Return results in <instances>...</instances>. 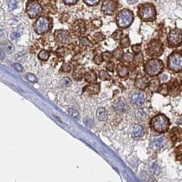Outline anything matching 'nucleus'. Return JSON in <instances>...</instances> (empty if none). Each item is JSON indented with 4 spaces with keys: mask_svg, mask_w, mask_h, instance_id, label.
Instances as JSON below:
<instances>
[{
    "mask_svg": "<svg viewBox=\"0 0 182 182\" xmlns=\"http://www.w3.org/2000/svg\"><path fill=\"white\" fill-rule=\"evenodd\" d=\"M163 61L157 58L149 59L144 64V71L149 77H155L159 75L163 71Z\"/></svg>",
    "mask_w": 182,
    "mask_h": 182,
    "instance_id": "1",
    "label": "nucleus"
},
{
    "mask_svg": "<svg viewBox=\"0 0 182 182\" xmlns=\"http://www.w3.org/2000/svg\"><path fill=\"white\" fill-rule=\"evenodd\" d=\"M170 121L164 114H158L150 121V128L157 133H164L168 130Z\"/></svg>",
    "mask_w": 182,
    "mask_h": 182,
    "instance_id": "2",
    "label": "nucleus"
},
{
    "mask_svg": "<svg viewBox=\"0 0 182 182\" xmlns=\"http://www.w3.org/2000/svg\"><path fill=\"white\" fill-rule=\"evenodd\" d=\"M138 14L144 21H153L156 17V10L152 3H143L139 7Z\"/></svg>",
    "mask_w": 182,
    "mask_h": 182,
    "instance_id": "3",
    "label": "nucleus"
},
{
    "mask_svg": "<svg viewBox=\"0 0 182 182\" xmlns=\"http://www.w3.org/2000/svg\"><path fill=\"white\" fill-rule=\"evenodd\" d=\"M117 24L119 28L126 29L131 25L134 21V14L129 10H121L116 18Z\"/></svg>",
    "mask_w": 182,
    "mask_h": 182,
    "instance_id": "4",
    "label": "nucleus"
},
{
    "mask_svg": "<svg viewBox=\"0 0 182 182\" xmlns=\"http://www.w3.org/2000/svg\"><path fill=\"white\" fill-rule=\"evenodd\" d=\"M168 68L174 72H180L182 71V53L179 51L172 52L167 61Z\"/></svg>",
    "mask_w": 182,
    "mask_h": 182,
    "instance_id": "5",
    "label": "nucleus"
},
{
    "mask_svg": "<svg viewBox=\"0 0 182 182\" xmlns=\"http://www.w3.org/2000/svg\"><path fill=\"white\" fill-rule=\"evenodd\" d=\"M164 52V46L159 39H152L147 46L146 53L149 56L157 57L160 56Z\"/></svg>",
    "mask_w": 182,
    "mask_h": 182,
    "instance_id": "6",
    "label": "nucleus"
},
{
    "mask_svg": "<svg viewBox=\"0 0 182 182\" xmlns=\"http://www.w3.org/2000/svg\"><path fill=\"white\" fill-rule=\"evenodd\" d=\"M50 20L47 17L41 16L39 17L34 24L35 31L38 35H43L45 33H47L50 29Z\"/></svg>",
    "mask_w": 182,
    "mask_h": 182,
    "instance_id": "7",
    "label": "nucleus"
},
{
    "mask_svg": "<svg viewBox=\"0 0 182 182\" xmlns=\"http://www.w3.org/2000/svg\"><path fill=\"white\" fill-rule=\"evenodd\" d=\"M42 12L41 5L36 0H29L26 4V13L29 18L34 19Z\"/></svg>",
    "mask_w": 182,
    "mask_h": 182,
    "instance_id": "8",
    "label": "nucleus"
},
{
    "mask_svg": "<svg viewBox=\"0 0 182 182\" xmlns=\"http://www.w3.org/2000/svg\"><path fill=\"white\" fill-rule=\"evenodd\" d=\"M167 39L170 47H177L182 43V32L180 29H172L170 31Z\"/></svg>",
    "mask_w": 182,
    "mask_h": 182,
    "instance_id": "9",
    "label": "nucleus"
},
{
    "mask_svg": "<svg viewBox=\"0 0 182 182\" xmlns=\"http://www.w3.org/2000/svg\"><path fill=\"white\" fill-rule=\"evenodd\" d=\"M117 8V3L115 0H105L102 5V12L107 15H112Z\"/></svg>",
    "mask_w": 182,
    "mask_h": 182,
    "instance_id": "10",
    "label": "nucleus"
},
{
    "mask_svg": "<svg viewBox=\"0 0 182 182\" xmlns=\"http://www.w3.org/2000/svg\"><path fill=\"white\" fill-rule=\"evenodd\" d=\"M145 101H146V95L141 91L135 92L131 95V103L134 105L142 107L145 103Z\"/></svg>",
    "mask_w": 182,
    "mask_h": 182,
    "instance_id": "11",
    "label": "nucleus"
},
{
    "mask_svg": "<svg viewBox=\"0 0 182 182\" xmlns=\"http://www.w3.org/2000/svg\"><path fill=\"white\" fill-rule=\"evenodd\" d=\"M72 32L77 35V36H80L81 35H83L85 32H86V24H85V22L81 19H79V20H77L73 25H72Z\"/></svg>",
    "mask_w": 182,
    "mask_h": 182,
    "instance_id": "12",
    "label": "nucleus"
},
{
    "mask_svg": "<svg viewBox=\"0 0 182 182\" xmlns=\"http://www.w3.org/2000/svg\"><path fill=\"white\" fill-rule=\"evenodd\" d=\"M55 39L58 43L67 44L70 39V33L67 30L60 29L55 32Z\"/></svg>",
    "mask_w": 182,
    "mask_h": 182,
    "instance_id": "13",
    "label": "nucleus"
},
{
    "mask_svg": "<svg viewBox=\"0 0 182 182\" xmlns=\"http://www.w3.org/2000/svg\"><path fill=\"white\" fill-rule=\"evenodd\" d=\"M170 137L173 143H176L182 139V131L179 128H173L170 131Z\"/></svg>",
    "mask_w": 182,
    "mask_h": 182,
    "instance_id": "14",
    "label": "nucleus"
},
{
    "mask_svg": "<svg viewBox=\"0 0 182 182\" xmlns=\"http://www.w3.org/2000/svg\"><path fill=\"white\" fill-rule=\"evenodd\" d=\"M144 134V128L142 125L136 124L134 125L132 131V136L134 139H139Z\"/></svg>",
    "mask_w": 182,
    "mask_h": 182,
    "instance_id": "15",
    "label": "nucleus"
},
{
    "mask_svg": "<svg viewBox=\"0 0 182 182\" xmlns=\"http://www.w3.org/2000/svg\"><path fill=\"white\" fill-rule=\"evenodd\" d=\"M149 85V81L146 77L143 76H139L135 80V86L139 89H144L146 86Z\"/></svg>",
    "mask_w": 182,
    "mask_h": 182,
    "instance_id": "16",
    "label": "nucleus"
},
{
    "mask_svg": "<svg viewBox=\"0 0 182 182\" xmlns=\"http://www.w3.org/2000/svg\"><path fill=\"white\" fill-rule=\"evenodd\" d=\"M164 144V138H162V137H157V138H155L153 141H152V143H151V148L153 149L157 150V149H160L161 147H163Z\"/></svg>",
    "mask_w": 182,
    "mask_h": 182,
    "instance_id": "17",
    "label": "nucleus"
},
{
    "mask_svg": "<svg viewBox=\"0 0 182 182\" xmlns=\"http://www.w3.org/2000/svg\"><path fill=\"white\" fill-rule=\"evenodd\" d=\"M86 92H88L91 94H97L100 91V85L95 83V84H90L87 86L85 87V89Z\"/></svg>",
    "mask_w": 182,
    "mask_h": 182,
    "instance_id": "18",
    "label": "nucleus"
},
{
    "mask_svg": "<svg viewBox=\"0 0 182 182\" xmlns=\"http://www.w3.org/2000/svg\"><path fill=\"white\" fill-rule=\"evenodd\" d=\"M96 117L100 121H105L107 117V113L104 107H99L96 110Z\"/></svg>",
    "mask_w": 182,
    "mask_h": 182,
    "instance_id": "19",
    "label": "nucleus"
},
{
    "mask_svg": "<svg viewBox=\"0 0 182 182\" xmlns=\"http://www.w3.org/2000/svg\"><path fill=\"white\" fill-rule=\"evenodd\" d=\"M84 77H85L86 81L89 82V83H92V82H94V81H96V75L95 74V72L92 71H87L86 74H85Z\"/></svg>",
    "mask_w": 182,
    "mask_h": 182,
    "instance_id": "20",
    "label": "nucleus"
},
{
    "mask_svg": "<svg viewBox=\"0 0 182 182\" xmlns=\"http://www.w3.org/2000/svg\"><path fill=\"white\" fill-rule=\"evenodd\" d=\"M117 74L120 77H125L128 74V68L124 65H120L117 67Z\"/></svg>",
    "mask_w": 182,
    "mask_h": 182,
    "instance_id": "21",
    "label": "nucleus"
},
{
    "mask_svg": "<svg viewBox=\"0 0 182 182\" xmlns=\"http://www.w3.org/2000/svg\"><path fill=\"white\" fill-rule=\"evenodd\" d=\"M114 108L117 113H123L124 110V104L122 101H117L114 104Z\"/></svg>",
    "mask_w": 182,
    "mask_h": 182,
    "instance_id": "22",
    "label": "nucleus"
},
{
    "mask_svg": "<svg viewBox=\"0 0 182 182\" xmlns=\"http://www.w3.org/2000/svg\"><path fill=\"white\" fill-rule=\"evenodd\" d=\"M169 91H170V89H169V86L167 84H162L159 87V92L164 96H166L169 93Z\"/></svg>",
    "mask_w": 182,
    "mask_h": 182,
    "instance_id": "23",
    "label": "nucleus"
},
{
    "mask_svg": "<svg viewBox=\"0 0 182 182\" xmlns=\"http://www.w3.org/2000/svg\"><path fill=\"white\" fill-rule=\"evenodd\" d=\"M113 56L117 59V60H120L121 58H123L124 56V51H123V50L121 48H117L116 50H113Z\"/></svg>",
    "mask_w": 182,
    "mask_h": 182,
    "instance_id": "24",
    "label": "nucleus"
},
{
    "mask_svg": "<svg viewBox=\"0 0 182 182\" xmlns=\"http://www.w3.org/2000/svg\"><path fill=\"white\" fill-rule=\"evenodd\" d=\"M38 57L41 60H47L50 57V53L47 50H41L38 55Z\"/></svg>",
    "mask_w": 182,
    "mask_h": 182,
    "instance_id": "25",
    "label": "nucleus"
},
{
    "mask_svg": "<svg viewBox=\"0 0 182 182\" xmlns=\"http://www.w3.org/2000/svg\"><path fill=\"white\" fill-rule=\"evenodd\" d=\"M80 46H81V47H82V48H86V47H88V46H92V45L91 41H90L88 39L86 38V37H84V38H82L81 39V41H80Z\"/></svg>",
    "mask_w": 182,
    "mask_h": 182,
    "instance_id": "26",
    "label": "nucleus"
},
{
    "mask_svg": "<svg viewBox=\"0 0 182 182\" xmlns=\"http://www.w3.org/2000/svg\"><path fill=\"white\" fill-rule=\"evenodd\" d=\"M120 45L123 48H127L130 46V39L128 36H125L121 39L120 41Z\"/></svg>",
    "mask_w": 182,
    "mask_h": 182,
    "instance_id": "27",
    "label": "nucleus"
},
{
    "mask_svg": "<svg viewBox=\"0 0 182 182\" xmlns=\"http://www.w3.org/2000/svg\"><path fill=\"white\" fill-rule=\"evenodd\" d=\"M99 77H100V79H102L103 81H108V80H110V76H109V74L106 71H100V72H99Z\"/></svg>",
    "mask_w": 182,
    "mask_h": 182,
    "instance_id": "28",
    "label": "nucleus"
},
{
    "mask_svg": "<svg viewBox=\"0 0 182 182\" xmlns=\"http://www.w3.org/2000/svg\"><path fill=\"white\" fill-rule=\"evenodd\" d=\"M124 60L125 62H131L132 60H134V55L132 54V53H130V52H127V53H125L124 55Z\"/></svg>",
    "mask_w": 182,
    "mask_h": 182,
    "instance_id": "29",
    "label": "nucleus"
},
{
    "mask_svg": "<svg viewBox=\"0 0 182 182\" xmlns=\"http://www.w3.org/2000/svg\"><path fill=\"white\" fill-rule=\"evenodd\" d=\"M73 77L77 81H81L82 79V77H83V71H82V70L75 71V72L73 73Z\"/></svg>",
    "mask_w": 182,
    "mask_h": 182,
    "instance_id": "30",
    "label": "nucleus"
},
{
    "mask_svg": "<svg viewBox=\"0 0 182 182\" xmlns=\"http://www.w3.org/2000/svg\"><path fill=\"white\" fill-rule=\"evenodd\" d=\"M143 61V55L141 53H139L136 55V56L134 58V62L136 66L139 65L140 63H142Z\"/></svg>",
    "mask_w": 182,
    "mask_h": 182,
    "instance_id": "31",
    "label": "nucleus"
},
{
    "mask_svg": "<svg viewBox=\"0 0 182 182\" xmlns=\"http://www.w3.org/2000/svg\"><path fill=\"white\" fill-rule=\"evenodd\" d=\"M93 39H94V40H95L96 42H101V41H103V40L105 39V36H104L101 32H97V33H96V34L94 35Z\"/></svg>",
    "mask_w": 182,
    "mask_h": 182,
    "instance_id": "32",
    "label": "nucleus"
},
{
    "mask_svg": "<svg viewBox=\"0 0 182 182\" xmlns=\"http://www.w3.org/2000/svg\"><path fill=\"white\" fill-rule=\"evenodd\" d=\"M68 113H69V114L72 117H74V118H76V119H78L79 118V113L77 112L76 109H74V108H69L68 109Z\"/></svg>",
    "mask_w": 182,
    "mask_h": 182,
    "instance_id": "33",
    "label": "nucleus"
},
{
    "mask_svg": "<svg viewBox=\"0 0 182 182\" xmlns=\"http://www.w3.org/2000/svg\"><path fill=\"white\" fill-rule=\"evenodd\" d=\"M122 36H123V32H122V30H119V29L116 30L115 32L113 34V35H112L113 39H114L115 40L120 39L122 38Z\"/></svg>",
    "mask_w": 182,
    "mask_h": 182,
    "instance_id": "34",
    "label": "nucleus"
},
{
    "mask_svg": "<svg viewBox=\"0 0 182 182\" xmlns=\"http://www.w3.org/2000/svg\"><path fill=\"white\" fill-rule=\"evenodd\" d=\"M60 84L63 86H69L71 85V80L69 77H64L60 81Z\"/></svg>",
    "mask_w": 182,
    "mask_h": 182,
    "instance_id": "35",
    "label": "nucleus"
},
{
    "mask_svg": "<svg viewBox=\"0 0 182 182\" xmlns=\"http://www.w3.org/2000/svg\"><path fill=\"white\" fill-rule=\"evenodd\" d=\"M4 49H5V50H6V52H7L8 54H10V53H12V52L14 51V46H13L11 43L8 42V43H6V44H5Z\"/></svg>",
    "mask_w": 182,
    "mask_h": 182,
    "instance_id": "36",
    "label": "nucleus"
},
{
    "mask_svg": "<svg viewBox=\"0 0 182 182\" xmlns=\"http://www.w3.org/2000/svg\"><path fill=\"white\" fill-rule=\"evenodd\" d=\"M102 56L103 58V60L105 61H110L111 59H112V54L108 51H106V52H103L102 54Z\"/></svg>",
    "mask_w": 182,
    "mask_h": 182,
    "instance_id": "37",
    "label": "nucleus"
},
{
    "mask_svg": "<svg viewBox=\"0 0 182 182\" xmlns=\"http://www.w3.org/2000/svg\"><path fill=\"white\" fill-rule=\"evenodd\" d=\"M71 65L68 64V63L63 64L61 68H60V71H63V72H69V71H71Z\"/></svg>",
    "mask_w": 182,
    "mask_h": 182,
    "instance_id": "38",
    "label": "nucleus"
},
{
    "mask_svg": "<svg viewBox=\"0 0 182 182\" xmlns=\"http://www.w3.org/2000/svg\"><path fill=\"white\" fill-rule=\"evenodd\" d=\"M93 61L96 65H100L103 61V56H99V55H96V56H95V57L93 58Z\"/></svg>",
    "mask_w": 182,
    "mask_h": 182,
    "instance_id": "39",
    "label": "nucleus"
},
{
    "mask_svg": "<svg viewBox=\"0 0 182 182\" xmlns=\"http://www.w3.org/2000/svg\"><path fill=\"white\" fill-rule=\"evenodd\" d=\"M21 35H22V32L21 31H18V30L14 31L11 34V39H19L21 36Z\"/></svg>",
    "mask_w": 182,
    "mask_h": 182,
    "instance_id": "40",
    "label": "nucleus"
},
{
    "mask_svg": "<svg viewBox=\"0 0 182 182\" xmlns=\"http://www.w3.org/2000/svg\"><path fill=\"white\" fill-rule=\"evenodd\" d=\"M132 50L134 51V53H135V54L140 53V51H141V45H139V44L134 45V46H132Z\"/></svg>",
    "mask_w": 182,
    "mask_h": 182,
    "instance_id": "41",
    "label": "nucleus"
},
{
    "mask_svg": "<svg viewBox=\"0 0 182 182\" xmlns=\"http://www.w3.org/2000/svg\"><path fill=\"white\" fill-rule=\"evenodd\" d=\"M92 26L95 29H98V28H100L102 26V21L100 19H95V20L92 21Z\"/></svg>",
    "mask_w": 182,
    "mask_h": 182,
    "instance_id": "42",
    "label": "nucleus"
},
{
    "mask_svg": "<svg viewBox=\"0 0 182 182\" xmlns=\"http://www.w3.org/2000/svg\"><path fill=\"white\" fill-rule=\"evenodd\" d=\"M151 171H152L153 174L157 175V174H159V173H160V167H159L156 164H152V166H151Z\"/></svg>",
    "mask_w": 182,
    "mask_h": 182,
    "instance_id": "43",
    "label": "nucleus"
},
{
    "mask_svg": "<svg viewBox=\"0 0 182 182\" xmlns=\"http://www.w3.org/2000/svg\"><path fill=\"white\" fill-rule=\"evenodd\" d=\"M83 1L89 6H94V5H96L99 3L100 0H83Z\"/></svg>",
    "mask_w": 182,
    "mask_h": 182,
    "instance_id": "44",
    "label": "nucleus"
},
{
    "mask_svg": "<svg viewBox=\"0 0 182 182\" xmlns=\"http://www.w3.org/2000/svg\"><path fill=\"white\" fill-rule=\"evenodd\" d=\"M26 77H27V79L29 80V81H31V82H37V78L35 77V75L29 73V74H27Z\"/></svg>",
    "mask_w": 182,
    "mask_h": 182,
    "instance_id": "45",
    "label": "nucleus"
},
{
    "mask_svg": "<svg viewBox=\"0 0 182 182\" xmlns=\"http://www.w3.org/2000/svg\"><path fill=\"white\" fill-rule=\"evenodd\" d=\"M9 8H10V10H15L16 8H17V3L15 2V1H14V0H12V1H10V3H9Z\"/></svg>",
    "mask_w": 182,
    "mask_h": 182,
    "instance_id": "46",
    "label": "nucleus"
},
{
    "mask_svg": "<svg viewBox=\"0 0 182 182\" xmlns=\"http://www.w3.org/2000/svg\"><path fill=\"white\" fill-rule=\"evenodd\" d=\"M107 71H111V72H113V71H114V68H115V65H114V63L113 62H109L107 65Z\"/></svg>",
    "mask_w": 182,
    "mask_h": 182,
    "instance_id": "47",
    "label": "nucleus"
},
{
    "mask_svg": "<svg viewBox=\"0 0 182 182\" xmlns=\"http://www.w3.org/2000/svg\"><path fill=\"white\" fill-rule=\"evenodd\" d=\"M14 68L17 71H19V72H22V71H24L23 67H22L20 64H19V63H14Z\"/></svg>",
    "mask_w": 182,
    "mask_h": 182,
    "instance_id": "48",
    "label": "nucleus"
},
{
    "mask_svg": "<svg viewBox=\"0 0 182 182\" xmlns=\"http://www.w3.org/2000/svg\"><path fill=\"white\" fill-rule=\"evenodd\" d=\"M77 1H78V0H63V2H64L66 4H68V5H73V4H76Z\"/></svg>",
    "mask_w": 182,
    "mask_h": 182,
    "instance_id": "49",
    "label": "nucleus"
},
{
    "mask_svg": "<svg viewBox=\"0 0 182 182\" xmlns=\"http://www.w3.org/2000/svg\"><path fill=\"white\" fill-rule=\"evenodd\" d=\"M65 48L64 47H60V48H59L57 50V51H56V54L59 55V56H64L65 55Z\"/></svg>",
    "mask_w": 182,
    "mask_h": 182,
    "instance_id": "50",
    "label": "nucleus"
},
{
    "mask_svg": "<svg viewBox=\"0 0 182 182\" xmlns=\"http://www.w3.org/2000/svg\"><path fill=\"white\" fill-rule=\"evenodd\" d=\"M68 19H69L68 14H63L62 16H61V18H60V21H61V22H67V20H68Z\"/></svg>",
    "mask_w": 182,
    "mask_h": 182,
    "instance_id": "51",
    "label": "nucleus"
},
{
    "mask_svg": "<svg viewBox=\"0 0 182 182\" xmlns=\"http://www.w3.org/2000/svg\"><path fill=\"white\" fill-rule=\"evenodd\" d=\"M127 1L129 4H134V3H136L139 0H127Z\"/></svg>",
    "mask_w": 182,
    "mask_h": 182,
    "instance_id": "52",
    "label": "nucleus"
},
{
    "mask_svg": "<svg viewBox=\"0 0 182 182\" xmlns=\"http://www.w3.org/2000/svg\"><path fill=\"white\" fill-rule=\"evenodd\" d=\"M1 60H3V49H1Z\"/></svg>",
    "mask_w": 182,
    "mask_h": 182,
    "instance_id": "53",
    "label": "nucleus"
},
{
    "mask_svg": "<svg viewBox=\"0 0 182 182\" xmlns=\"http://www.w3.org/2000/svg\"><path fill=\"white\" fill-rule=\"evenodd\" d=\"M162 77H163V78H162L163 80H167V79H168V76H167V75H164Z\"/></svg>",
    "mask_w": 182,
    "mask_h": 182,
    "instance_id": "54",
    "label": "nucleus"
}]
</instances>
